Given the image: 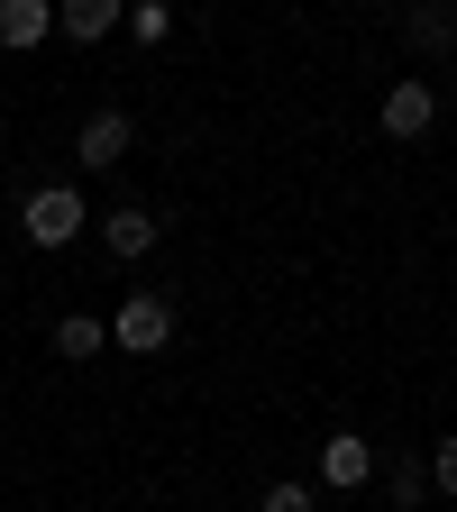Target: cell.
I'll return each mask as SVG.
<instances>
[{"instance_id":"11","label":"cell","mask_w":457,"mask_h":512,"mask_svg":"<svg viewBox=\"0 0 457 512\" xmlns=\"http://www.w3.org/2000/svg\"><path fill=\"white\" fill-rule=\"evenodd\" d=\"M403 37H412L421 55H448V46H457V28H448V10H439V0H421V10L403 19Z\"/></svg>"},{"instance_id":"9","label":"cell","mask_w":457,"mask_h":512,"mask_svg":"<svg viewBox=\"0 0 457 512\" xmlns=\"http://www.w3.org/2000/svg\"><path fill=\"white\" fill-rule=\"evenodd\" d=\"M101 348H110V320H92V311H64V320H55V357L83 366V357H101Z\"/></svg>"},{"instance_id":"5","label":"cell","mask_w":457,"mask_h":512,"mask_svg":"<svg viewBox=\"0 0 457 512\" xmlns=\"http://www.w3.org/2000/svg\"><path fill=\"white\" fill-rule=\"evenodd\" d=\"M156 238H165V220H156V211H138V202H119V211H101V247L119 256V266H128V256H147Z\"/></svg>"},{"instance_id":"7","label":"cell","mask_w":457,"mask_h":512,"mask_svg":"<svg viewBox=\"0 0 457 512\" xmlns=\"http://www.w3.org/2000/svg\"><path fill=\"white\" fill-rule=\"evenodd\" d=\"M119 10H128V0H55V19H64V37H74V46H101V37L119 28Z\"/></svg>"},{"instance_id":"2","label":"cell","mask_w":457,"mask_h":512,"mask_svg":"<svg viewBox=\"0 0 457 512\" xmlns=\"http://www.w3.org/2000/svg\"><path fill=\"white\" fill-rule=\"evenodd\" d=\"M165 339H174V302H165V293H128V302H119V320H110V348L156 357Z\"/></svg>"},{"instance_id":"13","label":"cell","mask_w":457,"mask_h":512,"mask_svg":"<svg viewBox=\"0 0 457 512\" xmlns=\"http://www.w3.org/2000/svg\"><path fill=\"white\" fill-rule=\"evenodd\" d=\"M430 485L457 503V439H439V448H430Z\"/></svg>"},{"instance_id":"8","label":"cell","mask_w":457,"mask_h":512,"mask_svg":"<svg viewBox=\"0 0 457 512\" xmlns=\"http://www.w3.org/2000/svg\"><path fill=\"white\" fill-rule=\"evenodd\" d=\"M55 0H0V46H46Z\"/></svg>"},{"instance_id":"14","label":"cell","mask_w":457,"mask_h":512,"mask_svg":"<svg viewBox=\"0 0 457 512\" xmlns=\"http://www.w3.org/2000/svg\"><path fill=\"white\" fill-rule=\"evenodd\" d=\"M266 512H320L311 485H266Z\"/></svg>"},{"instance_id":"4","label":"cell","mask_w":457,"mask_h":512,"mask_svg":"<svg viewBox=\"0 0 457 512\" xmlns=\"http://www.w3.org/2000/svg\"><path fill=\"white\" fill-rule=\"evenodd\" d=\"M375 476V448L357 439V430H330V439H320V485H339V494H357Z\"/></svg>"},{"instance_id":"3","label":"cell","mask_w":457,"mask_h":512,"mask_svg":"<svg viewBox=\"0 0 457 512\" xmlns=\"http://www.w3.org/2000/svg\"><path fill=\"white\" fill-rule=\"evenodd\" d=\"M430 119H439V92L421 74H403L394 92H384V138H430Z\"/></svg>"},{"instance_id":"15","label":"cell","mask_w":457,"mask_h":512,"mask_svg":"<svg viewBox=\"0 0 457 512\" xmlns=\"http://www.w3.org/2000/svg\"><path fill=\"white\" fill-rule=\"evenodd\" d=\"M439 10H448V28H457V0H439Z\"/></svg>"},{"instance_id":"6","label":"cell","mask_w":457,"mask_h":512,"mask_svg":"<svg viewBox=\"0 0 457 512\" xmlns=\"http://www.w3.org/2000/svg\"><path fill=\"white\" fill-rule=\"evenodd\" d=\"M128 147H138L128 110H92V119H83V138H74V156H83V165H119Z\"/></svg>"},{"instance_id":"1","label":"cell","mask_w":457,"mask_h":512,"mask_svg":"<svg viewBox=\"0 0 457 512\" xmlns=\"http://www.w3.org/2000/svg\"><path fill=\"white\" fill-rule=\"evenodd\" d=\"M83 192L74 183H46V192H28V202H19V229H28V247H74L83 238Z\"/></svg>"},{"instance_id":"10","label":"cell","mask_w":457,"mask_h":512,"mask_svg":"<svg viewBox=\"0 0 457 512\" xmlns=\"http://www.w3.org/2000/svg\"><path fill=\"white\" fill-rule=\"evenodd\" d=\"M421 485H430L421 448H403V458H384V503H394V512H421Z\"/></svg>"},{"instance_id":"12","label":"cell","mask_w":457,"mask_h":512,"mask_svg":"<svg viewBox=\"0 0 457 512\" xmlns=\"http://www.w3.org/2000/svg\"><path fill=\"white\" fill-rule=\"evenodd\" d=\"M128 28H138V46H165V37H174V10H156V0H138V10H128Z\"/></svg>"},{"instance_id":"16","label":"cell","mask_w":457,"mask_h":512,"mask_svg":"<svg viewBox=\"0 0 457 512\" xmlns=\"http://www.w3.org/2000/svg\"><path fill=\"white\" fill-rule=\"evenodd\" d=\"M92 512H101V503H92Z\"/></svg>"}]
</instances>
